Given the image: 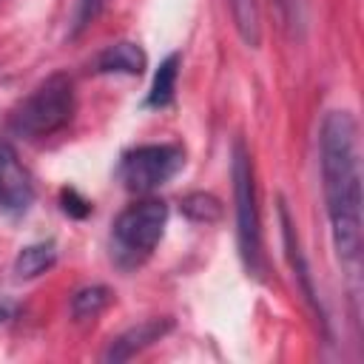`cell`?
Returning a JSON list of instances; mask_svg holds the SVG:
<instances>
[{
    "label": "cell",
    "mask_w": 364,
    "mask_h": 364,
    "mask_svg": "<svg viewBox=\"0 0 364 364\" xmlns=\"http://www.w3.org/2000/svg\"><path fill=\"white\" fill-rule=\"evenodd\" d=\"M318 165L321 191L330 222V236L344 273L358 293L361 276V159H358V125L350 111H330L318 128Z\"/></svg>",
    "instance_id": "obj_1"
},
{
    "label": "cell",
    "mask_w": 364,
    "mask_h": 364,
    "mask_svg": "<svg viewBox=\"0 0 364 364\" xmlns=\"http://www.w3.org/2000/svg\"><path fill=\"white\" fill-rule=\"evenodd\" d=\"M179 63H182L179 51L168 54V57L159 63V68H156V74H154V85H151V91H148V97H145V105H148V108L162 111V108H171V105H173Z\"/></svg>",
    "instance_id": "obj_9"
},
{
    "label": "cell",
    "mask_w": 364,
    "mask_h": 364,
    "mask_svg": "<svg viewBox=\"0 0 364 364\" xmlns=\"http://www.w3.org/2000/svg\"><path fill=\"white\" fill-rule=\"evenodd\" d=\"M105 9V0H74L71 11V37H80Z\"/></svg>",
    "instance_id": "obj_14"
},
{
    "label": "cell",
    "mask_w": 364,
    "mask_h": 364,
    "mask_svg": "<svg viewBox=\"0 0 364 364\" xmlns=\"http://www.w3.org/2000/svg\"><path fill=\"white\" fill-rule=\"evenodd\" d=\"M233 179V205H236V245L245 262V270L256 279L264 276V253H262V222H259V199L253 179V159L242 139L233 142L230 159Z\"/></svg>",
    "instance_id": "obj_4"
},
{
    "label": "cell",
    "mask_w": 364,
    "mask_h": 364,
    "mask_svg": "<svg viewBox=\"0 0 364 364\" xmlns=\"http://www.w3.org/2000/svg\"><path fill=\"white\" fill-rule=\"evenodd\" d=\"M168 225V205L162 199L145 196L128 205L111 225V259L119 270L142 267L156 245L165 236Z\"/></svg>",
    "instance_id": "obj_3"
},
{
    "label": "cell",
    "mask_w": 364,
    "mask_h": 364,
    "mask_svg": "<svg viewBox=\"0 0 364 364\" xmlns=\"http://www.w3.org/2000/svg\"><path fill=\"white\" fill-rule=\"evenodd\" d=\"M77 111V94L68 74L46 77L28 97H23L9 114V134L26 142H40L63 131Z\"/></svg>",
    "instance_id": "obj_2"
},
{
    "label": "cell",
    "mask_w": 364,
    "mask_h": 364,
    "mask_svg": "<svg viewBox=\"0 0 364 364\" xmlns=\"http://www.w3.org/2000/svg\"><path fill=\"white\" fill-rule=\"evenodd\" d=\"M60 210H63L65 216H71V219H85V216L94 210V205H91L77 188H63V191H60Z\"/></svg>",
    "instance_id": "obj_15"
},
{
    "label": "cell",
    "mask_w": 364,
    "mask_h": 364,
    "mask_svg": "<svg viewBox=\"0 0 364 364\" xmlns=\"http://www.w3.org/2000/svg\"><path fill=\"white\" fill-rule=\"evenodd\" d=\"M57 262V245L51 239L26 245L14 259V276L17 279H37L40 273L51 270Z\"/></svg>",
    "instance_id": "obj_10"
},
{
    "label": "cell",
    "mask_w": 364,
    "mask_h": 364,
    "mask_svg": "<svg viewBox=\"0 0 364 364\" xmlns=\"http://www.w3.org/2000/svg\"><path fill=\"white\" fill-rule=\"evenodd\" d=\"M173 330V318L171 316H156V318H145L134 327H128L125 333H119L117 338H111L108 350L102 353V361H128L136 353H142L145 347L156 344L159 338H165Z\"/></svg>",
    "instance_id": "obj_7"
},
{
    "label": "cell",
    "mask_w": 364,
    "mask_h": 364,
    "mask_svg": "<svg viewBox=\"0 0 364 364\" xmlns=\"http://www.w3.org/2000/svg\"><path fill=\"white\" fill-rule=\"evenodd\" d=\"M114 293L111 287L105 284H88V287H80L74 296H71V316L74 321H94L108 304H111Z\"/></svg>",
    "instance_id": "obj_11"
},
{
    "label": "cell",
    "mask_w": 364,
    "mask_h": 364,
    "mask_svg": "<svg viewBox=\"0 0 364 364\" xmlns=\"http://www.w3.org/2000/svg\"><path fill=\"white\" fill-rule=\"evenodd\" d=\"M11 316H14V301L6 299V296H0V324H6Z\"/></svg>",
    "instance_id": "obj_17"
},
{
    "label": "cell",
    "mask_w": 364,
    "mask_h": 364,
    "mask_svg": "<svg viewBox=\"0 0 364 364\" xmlns=\"http://www.w3.org/2000/svg\"><path fill=\"white\" fill-rule=\"evenodd\" d=\"M34 193V179L17 148L9 139H0V210L9 216H23L31 208Z\"/></svg>",
    "instance_id": "obj_6"
},
{
    "label": "cell",
    "mask_w": 364,
    "mask_h": 364,
    "mask_svg": "<svg viewBox=\"0 0 364 364\" xmlns=\"http://www.w3.org/2000/svg\"><path fill=\"white\" fill-rule=\"evenodd\" d=\"M148 68V57L142 51V46L131 43V40H119L105 46L97 57H94V71L97 74H128V77H139Z\"/></svg>",
    "instance_id": "obj_8"
},
{
    "label": "cell",
    "mask_w": 364,
    "mask_h": 364,
    "mask_svg": "<svg viewBox=\"0 0 364 364\" xmlns=\"http://www.w3.org/2000/svg\"><path fill=\"white\" fill-rule=\"evenodd\" d=\"M182 213L191 219V222H199V225H210V222H219L222 219V202L213 196V193H205V191H193L182 199Z\"/></svg>",
    "instance_id": "obj_13"
},
{
    "label": "cell",
    "mask_w": 364,
    "mask_h": 364,
    "mask_svg": "<svg viewBox=\"0 0 364 364\" xmlns=\"http://www.w3.org/2000/svg\"><path fill=\"white\" fill-rule=\"evenodd\" d=\"M284 26L293 31V34H301L304 28V0H273Z\"/></svg>",
    "instance_id": "obj_16"
},
{
    "label": "cell",
    "mask_w": 364,
    "mask_h": 364,
    "mask_svg": "<svg viewBox=\"0 0 364 364\" xmlns=\"http://www.w3.org/2000/svg\"><path fill=\"white\" fill-rule=\"evenodd\" d=\"M185 168V148L179 142H148L122 154L119 159V182L139 196L154 193L168 185Z\"/></svg>",
    "instance_id": "obj_5"
},
{
    "label": "cell",
    "mask_w": 364,
    "mask_h": 364,
    "mask_svg": "<svg viewBox=\"0 0 364 364\" xmlns=\"http://www.w3.org/2000/svg\"><path fill=\"white\" fill-rule=\"evenodd\" d=\"M228 9H230V17H233V26L239 31V37L256 48L259 40H262V20H259V6L256 0H225Z\"/></svg>",
    "instance_id": "obj_12"
}]
</instances>
